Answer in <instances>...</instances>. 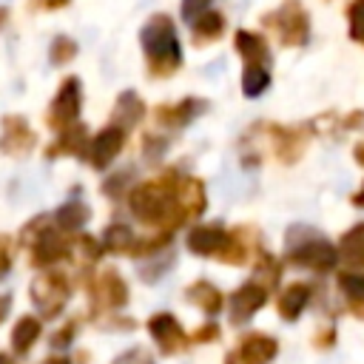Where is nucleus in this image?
Segmentation results:
<instances>
[{
  "label": "nucleus",
  "mask_w": 364,
  "mask_h": 364,
  "mask_svg": "<svg viewBox=\"0 0 364 364\" xmlns=\"http://www.w3.org/2000/svg\"><path fill=\"white\" fill-rule=\"evenodd\" d=\"M131 210L145 225H165L168 230L185 219L179 205V179L171 171L165 179L142 182L131 191Z\"/></svg>",
  "instance_id": "nucleus-1"
},
{
  "label": "nucleus",
  "mask_w": 364,
  "mask_h": 364,
  "mask_svg": "<svg viewBox=\"0 0 364 364\" xmlns=\"http://www.w3.org/2000/svg\"><path fill=\"white\" fill-rule=\"evenodd\" d=\"M307 299H310V287L307 284H290L279 296V313H282V318H287V321L299 318L301 310H304V304H307Z\"/></svg>",
  "instance_id": "nucleus-14"
},
{
  "label": "nucleus",
  "mask_w": 364,
  "mask_h": 364,
  "mask_svg": "<svg viewBox=\"0 0 364 364\" xmlns=\"http://www.w3.org/2000/svg\"><path fill=\"white\" fill-rule=\"evenodd\" d=\"M148 327H151V336H154V341L159 344V350L165 355L179 353V347L185 344V333H182V327L176 324V318L171 313H156L148 321Z\"/></svg>",
  "instance_id": "nucleus-9"
},
{
  "label": "nucleus",
  "mask_w": 364,
  "mask_h": 364,
  "mask_svg": "<svg viewBox=\"0 0 364 364\" xmlns=\"http://www.w3.org/2000/svg\"><path fill=\"white\" fill-rule=\"evenodd\" d=\"M273 355H276V341L267 336H259V333L247 336L242 341V347L236 350L239 364H267V361H273Z\"/></svg>",
  "instance_id": "nucleus-11"
},
{
  "label": "nucleus",
  "mask_w": 364,
  "mask_h": 364,
  "mask_svg": "<svg viewBox=\"0 0 364 364\" xmlns=\"http://www.w3.org/2000/svg\"><path fill=\"white\" fill-rule=\"evenodd\" d=\"M264 20L276 28V34H279V40H282L284 46H304V43H307L310 23H307L304 9H301L296 0H287L276 14H270V17H264Z\"/></svg>",
  "instance_id": "nucleus-4"
},
{
  "label": "nucleus",
  "mask_w": 364,
  "mask_h": 364,
  "mask_svg": "<svg viewBox=\"0 0 364 364\" xmlns=\"http://www.w3.org/2000/svg\"><path fill=\"white\" fill-rule=\"evenodd\" d=\"M264 301H267V290H264L262 284H256V282L242 284V287L230 296V301H228L230 321H233V324H245V321H247Z\"/></svg>",
  "instance_id": "nucleus-7"
},
{
  "label": "nucleus",
  "mask_w": 364,
  "mask_h": 364,
  "mask_svg": "<svg viewBox=\"0 0 364 364\" xmlns=\"http://www.w3.org/2000/svg\"><path fill=\"white\" fill-rule=\"evenodd\" d=\"M191 28H193V40L196 43H210L225 31V17L219 11H205L202 17H196L191 23Z\"/></svg>",
  "instance_id": "nucleus-16"
},
{
  "label": "nucleus",
  "mask_w": 364,
  "mask_h": 364,
  "mask_svg": "<svg viewBox=\"0 0 364 364\" xmlns=\"http://www.w3.org/2000/svg\"><path fill=\"white\" fill-rule=\"evenodd\" d=\"M287 259L310 270H330L338 262V250L313 230H307V239H296V245H287Z\"/></svg>",
  "instance_id": "nucleus-3"
},
{
  "label": "nucleus",
  "mask_w": 364,
  "mask_h": 364,
  "mask_svg": "<svg viewBox=\"0 0 364 364\" xmlns=\"http://www.w3.org/2000/svg\"><path fill=\"white\" fill-rule=\"evenodd\" d=\"M233 43H236V51L245 57V65H264V68H270V48L264 43V37L242 28V31H236Z\"/></svg>",
  "instance_id": "nucleus-10"
},
{
  "label": "nucleus",
  "mask_w": 364,
  "mask_h": 364,
  "mask_svg": "<svg viewBox=\"0 0 364 364\" xmlns=\"http://www.w3.org/2000/svg\"><path fill=\"white\" fill-rule=\"evenodd\" d=\"M142 114H145V105H142V100L136 97V94H131V91H125L119 100H117V125L119 128H131V125H136L139 119H142Z\"/></svg>",
  "instance_id": "nucleus-17"
},
{
  "label": "nucleus",
  "mask_w": 364,
  "mask_h": 364,
  "mask_svg": "<svg viewBox=\"0 0 364 364\" xmlns=\"http://www.w3.org/2000/svg\"><path fill=\"white\" fill-rule=\"evenodd\" d=\"M208 6H210V0H182V20L185 23H193L196 17H202L205 11H210Z\"/></svg>",
  "instance_id": "nucleus-26"
},
{
  "label": "nucleus",
  "mask_w": 364,
  "mask_h": 364,
  "mask_svg": "<svg viewBox=\"0 0 364 364\" xmlns=\"http://www.w3.org/2000/svg\"><path fill=\"white\" fill-rule=\"evenodd\" d=\"M230 233L222 225H199L188 233V250L196 256H222L228 247Z\"/></svg>",
  "instance_id": "nucleus-8"
},
{
  "label": "nucleus",
  "mask_w": 364,
  "mask_h": 364,
  "mask_svg": "<svg viewBox=\"0 0 364 364\" xmlns=\"http://www.w3.org/2000/svg\"><path fill=\"white\" fill-rule=\"evenodd\" d=\"M105 245L111 250H131L134 247V233L125 225H111L105 233Z\"/></svg>",
  "instance_id": "nucleus-23"
},
{
  "label": "nucleus",
  "mask_w": 364,
  "mask_h": 364,
  "mask_svg": "<svg viewBox=\"0 0 364 364\" xmlns=\"http://www.w3.org/2000/svg\"><path fill=\"white\" fill-rule=\"evenodd\" d=\"M267 85H270V68H264V65H245V74H242L245 97H259Z\"/></svg>",
  "instance_id": "nucleus-20"
},
{
  "label": "nucleus",
  "mask_w": 364,
  "mask_h": 364,
  "mask_svg": "<svg viewBox=\"0 0 364 364\" xmlns=\"http://www.w3.org/2000/svg\"><path fill=\"white\" fill-rule=\"evenodd\" d=\"M34 145V136L28 131V125L20 117L6 119V139H3V151L6 154H23Z\"/></svg>",
  "instance_id": "nucleus-13"
},
{
  "label": "nucleus",
  "mask_w": 364,
  "mask_h": 364,
  "mask_svg": "<svg viewBox=\"0 0 364 364\" xmlns=\"http://www.w3.org/2000/svg\"><path fill=\"white\" fill-rule=\"evenodd\" d=\"M338 287L344 290V296L355 304H364V273H341L338 276Z\"/></svg>",
  "instance_id": "nucleus-22"
},
{
  "label": "nucleus",
  "mask_w": 364,
  "mask_h": 364,
  "mask_svg": "<svg viewBox=\"0 0 364 364\" xmlns=\"http://www.w3.org/2000/svg\"><path fill=\"white\" fill-rule=\"evenodd\" d=\"M353 205H355V208H364V188H361L358 193H353Z\"/></svg>",
  "instance_id": "nucleus-27"
},
{
  "label": "nucleus",
  "mask_w": 364,
  "mask_h": 364,
  "mask_svg": "<svg viewBox=\"0 0 364 364\" xmlns=\"http://www.w3.org/2000/svg\"><path fill=\"white\" fill-rule=\"evenodd\" d=\"M122 145H125V128L108 125V128H102V131L91 139L85 156H88V162H91L94 168H105V165L122 151Z\"/></svg>",
  "instance_id": "nucleus-6"
},
{
  "label": "nucleus",
  "mask_w": 364,
  "mask_h": 364,
  "mask_svg": "<svg viewBox=\"0 0 364 364\" xmlns=\"http://www.w3.org/2000/svg\"><path fill=\"white\" fill-rule=\"evenodd\" d=\"M85 219H88V208L80 205V202H68V205H63V208L57 210V222H60L63 228H68V230L82 228Z\"/></svg>",
  "instance_id": "nucleus-21"
},
{
  "label": "nucleus",
  "mask_w": 364,
  "mask_h": 364,
  "mask_svg": "<svg viewBox=\"0 0 364 364\" xmlns=\"http://www.w3.org/2000/svg\"><path fill=\"white\" fill-rule=\"evenodd\" d=\"M65 0H43V6H48V9H54V6H63Z\"/></svg>",
  "instance_id": "nucleus-29"
},
{
  "label": "nucleus",
  "mask_w": 364,
  "mask_h": 364,
  "mask_svg": "<svg viewBox=\"0 0 364 364\" xmlns=\"http://www.w3.org/2000/svg\"><path fill=\"white\" fill-rule=\"evenodd\" d=\"M355 159L358 165H364V145H355Z\"/></svg>",
  "instance_id": "nucleus-28"
},
{
  "label": "nucleus",
  "mask_w": 364,
  "mask_h": 364,
  "mask_svg": "<svg viewBox=\"0 0 364 364\" xmlns=\"http://www.w3.org/2000/svg\"><path fill=\"white\" fill-rule=\"evenodd\" d=\"M139 40H142V51L148 57L154 77H168L182 65V46H179L173 23L165 14L151 17L148 26L142 28Z\"/></svg>",
  "instance_id": "nucleus-2"
},
{
  "label": "nucleus",
  "mask_w": 364,
  "mask_h": 364,
  "mask_svg": "<svg viewBox=\"0 0 364 364\" xmlns=\"http://www.w3.org/2000/svg\"><path fill=\"white\" fill-rule=\"evenodd\" d=\"M188 299H191L196 307L208 310V313H219V310H222V293H219L213 284H208V282L191 284V287H188Z\"/></svg>",
  "instance_id": "nucleus-19"
},
{
  "label": "nucleus",
  "mask_w": 364,
  "mask_h": 364,
  "mask_svg": "<svg viewBox=\"0 0 364 364\" xmlns=\"http://www.w3.org/2000/svg\"><path fill=\"white\" fill-rule=\"evenodd\" d=\"M347 17H350V37L355 43H364V0H353Z\"/></svg>",
  "instance_id": "nucleus-24"
},
{
  "label": "nucleus",
  "mask_w": 364,
  "mask_h": 364,
  "mask_svg": "<svg viewBox=\"0 0 364 364\" xmlns=\"http://www.w3.org/2000/svg\"><path fill=\"white\" fill-rule=\"evenodd\" d=\"M77 114H80V80L77 77H68L60 85V91H57V97L51 102L48 122H51V128H63L65 131V128L74 125Z\"/></svg>",
  "instance_id": "nucleus-5"
},
{
  "label": "nucleus",
  "mask_w": 364,
  "mask_h": 364,
  "mask_svg": "<svg viewBox=\"0 0 364 364\" xmlns=\"http://www.w3.org/2000/svg\"><path fill=\"white\" fill-rule=\"evenodd\" d=\"M88 145H91L88 131H85L82 125H71V128L63 131L60 142H57L48 154H60V151H68V154H88Z\"/></svg>",
  "instance_id": "nucleus-18"
},
{
  "label": "nucleus",
  "mask_w": 364,
  "mask_h": 364,
  "mask_svg": "<svg viewBox=\"0 0 364 364\" xmlns=\"http://www.w3.org/2000/svg\"><path fill=\"white\" fill-rule=\"evenodd\" d=\"M338 256L350 264H364V222L350 228L344 236H341V245H338Z\"/></svg>",
  "instance_id": "nucleus-15"
},
{
  "label": "nucleus",
  "mask_w": 364,
  "mask_h": 364,
  "mask_svg": "<svg viewBox=\"0 0 364 364\" xmlns=\"http://www.w3.org/2000/svg\"><path fill=\"white\" fill-rule=\"evenodd\" d=\"M74 54H77L74 40H68V37H57L54 40V48H51V60L54 63H68Z\"/></svg>",
  "instance_id": "nucleus-25"
},
{
  "label": "nucleus",
  "mask_w": 364,
  "mask_h": 364,
  "mask_svg": "<svg viewBox=\"0 0 364 364\" xmlns=\"http://www.w3.org/2000/svg\"><path fill=\"white\" fill-rule=\"evenodd\" d=\"M205 108H208V102L188 97V100H182V102H176V105L159 108V111H156V119H159V122H165V125L179 128V125H188L191 119H196V117H199Z\"/></svg>",
  "instance_id": "nucleus-12"
}]
</instances>
